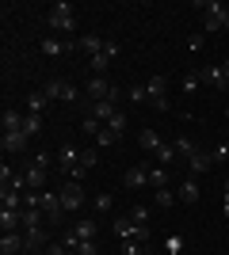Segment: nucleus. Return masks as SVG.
<instances>
[{
  "label": "nucleus",
  "mask_w": 229,
  "mask_h": 255,
  "mask_svg": "<svg viewBox=\"0 0 229 255\" xmlns=\"http://www.w3.org/2000/svg\"><path fill=\"white\" fill-rule=\"evenodd\" d=\"M145 255H153V248H149V252H145Z\"/></svg>",
  "instance_id": "49530a36"
},
{
  "label": "nucleus",
  "mask_w": 229,
  "mask_h": 255,
  "mask_svg": "<svg viewBox=\"0 0 229 255\" xmlns=\"http://www.w3.org/2000/svg\"><path fill=\"white\" fill-rule=\"evenodd\" d=\"M57 164H61V171H73L76 164H80V149H76V145H61V149H57Z\"/></svg>",
  "instance_id": "4468645a"
},
{
  "label": "nucleus",
  "mask_w": 229,
  "mask_h": 255,
  "mask_svg": "<svg viewBox=\"0 0 229 255\" xmlns=\"http://www.w3.org/2000/svg\"><path fill=\"white\" fill-rule=\"evenodd\" d=\"M96 164H99V152H96V149H84V152H80V168H88V171H92Z\"/></svg>",
  "instance_id": "72a5a7b5"
},
{
  "label": "nucleus",
  "mask_w": 229,
  "mask_h": 255,
  "mask_svg": "<svg viewBox=\"0 0 229 255\" xmlns=\"http://www.w3.org/2000/svg\"><path fill=\"white\" fill-rule=\"evenodd\" d=\"M187 164H191V171H195V175H207V171L214 168V156H210V152H203V149H195L191 156H187Z\"/></svg>",
  "instance_id": "f3484780"
},
{
  "label": "nucleus",
  "mask_w": 229,
  "mask_h": 255,
  "mask_svg": "<svg viewBox=\"0 0 229 255\" xmlns=\"http://www.w3.org/2000/svg\"><path fill=\"white\" fill-rule=\"evenodd\" d=\"M145 92H149V107H157V111H168V80H164V73H153L149 80H145Z\"/></svg>",
  "instance_id": "39448f33"
},
{
  "label": "nucleus",
  "mask_w": 229,
  "mask_h": 255,
  "mask_svg": "<svg viewBox=\"0 0 229 255\" xmlns=\"http://www.w3.org/2000/svg\"><path fill=\"white\" fill-rule=\"evenodd\" d=\"M176 194H180V202L195 206L199 198H203V187H199V179H184V183H180V191H176Z\"/></svg>",
  "instance_id": "dca6fc26"
},
{
  "label": "nucleus",
  "mask_w": 229,
  "mask_h": 255,
  "mask_svg": "<svg viewBox=\"0 0 229 255\" xmlns=\"http://www.w3.org/2000/svg\"><path fill=\"white\" fill-rule=\"evenodd\" d=\"M23 133H27V137L42 133V115H27V118H23Z\"/></svg>",
  "instance_id": "c756f323"
},
{
  "label": "nucleus",
  "mask_w": 229,
  "mask_h": 255,
  "mask_svg": "<svg viewBox=\"0 0 229 255\" xmlns=\"http://www.w3.org/2000/svg\"><path fill=\"white\" fill-rule=\"evenodd\" d=\"M210 156H214V164H226V160H229V145L222 141L218 149H210Z\"/></svg>",
  "instance_id": "ea45409f"
},
{
  "label": "nucleus",
  "mask_w": 229,
  "mask_h": 255,
  "mask_svg": "<svg viewBox=\"0 0 229 255\" xmlns=\"http://www.w3.org/2000/svg\"><path fill=\"white\" fill-rule=\"evenodd\" d=\"M42 213H46V221H54L61 225V217H65V206H61V191H42Z\"/></svg>",
  "instance_id": "0eeeda50"
},
{
  "label": "nucleus",
  "mask_w": 229,
  "mask_h": 255,
  "mask_svg": "<svg viewBox=\"0 0 229 255\" xmlns=\"http://www.w3.org/2000/svg\"><path fill=\"white\" fill-rule=\"evenodd\" d=\"M126 126H130V122H126V115H122V111H119V115H115V118L107 122V129H115L119 137H122V129H126Z\"/></svg>",
  "instance_id": "4c0bfd02"
},
{
  "label": "nucleus",
  "mask_w": 229,
  "mask_h": 255,
  "mask_svg": "<svg viewBox=\"0 0 229 255\" xmlns=\"http://www.w3.org/2000/svg\"><path fill=\"white\" fill-rule=\"evenodd\" d=\"M199 11H203V27H207V31H226L229 27V8L218 4V0H203Z\"/></svg>",
  "instance_id": "f257e3e1"
},
{
  "label": "nucleus",
  "mask_w": 229,
  "mask_h": 255,
  "mask_svg": "<svg viewBox=\"0 0 229 255\" xmlns=\"http://www.w3.org/2000/svg\"><path fill=\"white\" fill-rule=\"evenodd\" d=\"M122 183H126L130 191H145V187H149V168H145V164H130L126 175H122Z\"/></svg>",
  "instance_id": "9d476101"
},
{
  "label": "nucleus",
  "mask_w": 229,
  "mask_h": 255,
  "mask_svg": "<svg viewBox=\"0 0 229 255\" xmlns=\"http://www.w3.org/2000/svg\"><path fill=\"white\" fill-rule=\"evenodd\" d=\"M199 80L207 88H214V92H226V80L229 76L222 73V65H207V69H199Z\"/></svg>",
  "instance_id": "9b49d317"
},
{
  "label": "nucleus",
  "mask_w": 229,
  "mask_h": 255,
  "mask_svg": "<svg viewBox=\"0 0 229 255\" xmlns=\"http://www.w3.org/2000/svg\"><path fill=\"white\" fill-rule=\"evenodd\" d=\"M84 202H88L84 183H73V179H65V187H61V206H65V213H76Z\"/></svg>",
  "instance_id": "423d86ee"
},
{
  "label": "nucleus",
  "mask_w": 229,
  "mask_h": 255,
  "mask_svg": "<svg viewBox=\"0 0 229 255\" xmlns=\"http://www.w3.org/2000/svg\"><path fill=\"white\" fill-rule=\"evenodd\" d=\"M27 133H4V141H0V149H4V156H19L23 149H27Z\"/></svg>",
  "instance_id": "f8f14e48"
},
{
  "label": "nucleus",
  "mask_w": 229,
  "mask_h": 255,
  "mask_svg": "<svg viewBox=\"0 0 229 255\" xmlns=\"http://www.w3.org/2000/svg\"><path fill=\"white\" fill-rule=\"evenodd\" d=\"M0 229L4 233H23V210H0Z\"/></svg>",
  "instance_id": "2eb2a0df"
},
{
  "label": "nucleus",
  "mask_w": 229,
  "mask_h": 255,
  "mask_svg": "<svg viewBox=\"0 0 229 255\" xmlns=\"http://www.w3.org/2000/svg\"><path fill=\"white\" fill-rule=\"evenodd\" d=\"M69 255H76V252H69Z\"/></svg>",
  "instance_id": "09e8293b"
},
{
  "label": "nucleus",
  "mask_w": 229,
  "mask_h": 255,
  "mask_svg": "<svg viewBox=\"0 0 229 255\" xmlns=\"http://www.w3.org/2000/svg\"><path fill=\"white\" fill-rule=\"evenodd\" d=\"M96 141H99V149H111V145L119 141V133H115V129H107V126H103V129H99V133H96Z\"/></svg>",
  "instance_id": "7c9ffc66"
},
{
  "label": "nucleus",
  "mask_w": 229,
  "mask_h": 255,
  "mask_svg": "<svg viewBox=\"0 0 229 255\" xmlns=\"http://www.w3.org/2000/svg\"><path fill=\"white\" fill-rule=\"evenodd\" d=\"M199 88H203V80H199V73H191V76H184V92H187V96H195Z\"/></svg>",
  "instance_id": "e433bc0d"
},
{
  "label": "nucleus",
  "mask_w": 229,
  "mask_h": 255,
  "mask_svg": "<svg viewBox=\"0 0 229 255\" xmlns=\"http://www.w3.org/2000/svg\"><path fill=\"white\" fill-rule=\"evenodd\" d=\"M46 23H50L54 31H65V34H73V31H76V11H73V4H65V0L50 4V15H46Z\"/></svg>",
  "instance_id": "f03ea898"
},
{
  "label": "nucleus",
  "mask_w": 229,
  "mask_h": 255,
  "mask_svg": "<svg viewBox=\"0 0 229 255\" xmlns=\"http://www.w3.org/2000/svg\"><path fill=\"white\" fill-rule=\"evenodd\" d=\"M46 213L42 210H23V229H34V225H42Z\"/></svg>",
  "instance_id": "2f4dec72"
},
{
  "label": "nucleus",
  "mask_w": 229,
  "mask_h": 255,
  "mask_svg": "<svg viewBox=\"0 0 229 255\" xmlns=\"http://www.w3.org/2000/svg\"><path fill=\"white\" fill-rule=\"evenodd\" d=\"M99 248H96V240H80V244H76V255H96Z\"/></svg>",
  "instance_id": "a19ab883"
},
{
  "label": "nucleus",
  "mask_w": 229,
  "mask_h": 255,
  "mask_svg": "<svg viewBox=\"0 0 229 255\" xmlns=\"http://www.w3.org/2000/svg\"><path fill=\"white\" fill-rule=\"evenodd\" d=\"M65 50H76V42H61V38H54V34L42 38V53H46V57H61Z\"/></svg>",
  "instance_id": "412c9836"
},
{
  "label": "nucleus",
  "mask_w": 229,
  "mask_h": 255,
  "mask_svg": "<svg viewBox=\"0 0 229 255\" xmlns=\"http://www.w3.org/2000/svg\"><path fill=\"white\" fill-rule=\"evenodd\" d=\"M226 115H229V107H226Z\"/></svg>",
  "instance_id": "de8ad7c7"
},
{
  "label": "nucleus",
  "mask_w": 229,
  "mask_h": 255,
  "mask_svg": "<svg viewBox=\"0 0 229 255\" xmlns=\"http://www.w3.org/2000/svg\"><path fill=\"white\" fill-rule=\"evenodd\" d=\"M176 202H180V194H176L172 187H161V191H153V206H161V210H172Z\"/></svg>",
  "instance_id": "5701e85b"
},
{
  "label": "nucleus",
  "mask_w": 229,
  "mask_h": 255,
  "mask_svg": "<svg viewBox=\"0 0 229 255\" xmlns=\"http://www.w3.org/2000/svg\"><path fill=\"white\" fill-rule=\"evenodd\" d=\"M84 96L92 99V103H103V99L119 103V88L111 84L107 76H88V84H84Z\"/></svg>",
  "instance_id": "20e7f679"
},
{
  "label": "nucleus",
  "mask_w": 229,
  "mask_h": 255,
  "mask_svg": "<svg viewBox=\"0 0 229 255\" xmlns=\"http://www.w3.org/2000/svg\"><path fill=\"white\" fill-rule=\"evenodd\" d=\"M92 206H96L99 213H111V206H115V202H111V194H96V198H92Z\"/></svg>",
  "instance_id": "58836bf2"
},
{
  "label": "nucleus",
  "mask_w": 229,
  "mask_h": 255,
  "mask_svg": "<svg viewBox=\"0 0 229 255\" xmlns=\"http://www.w3.org/2000/svg\"><path fill=\"white\" fill-rule=\"evenodd\" d=\"M226 96H229V80H226Z\"/></svg>",
  "instance_id": "a18cd8bd"
},
{
  "label": "nucleus",
  "mask_w": 229,
  "mask_h": 255,
  "mask_svg": "<svg viewBox=\"0 0 229 255\" xmlns=\"http://www.w3.org/2000/svg\"><path fill=\"white\" fill-rule=\"evenodd\" d=\"M222 73H226V76H229V57H226V61H222Z\"/></svg>",
  "instance_id": "c03bdc74"
},
{
  "label": "nucleus",
  "mask_w": 229,
  "mask_h": 255,
  "mask_svg": "<svg viewBox=\"0 0 229 255\" xmlns=\"http://www.w3.org/2000/svg\"><path fill=\"white\" fill-rule=\"evenodd\" d=\"M92 115H96L99 122H103V126H107L111 118L119 115V103H111V99H103V103H92Z\"/></svg>",
  "instance_id": "4be33fe9"
},
{
  "label": "nucleus",
  "mask_w": 229,
  "mask_h": 255,
  "mask_svg": "<svg viewBox=\"0 0 229 255\" xmlns=\"http://www.w3.org/2000/svg\"><path fill=\"white\" fill-rule=\"evenodd\" d=\"M80 129H84V133H92V137H96L99 129H103V122H99V118H96V115H88V118H84V122H80Z\"/></svg>",
  "instance_id": "473e14b6"
},
{
  "label": "nucleus",
  "mask_w": 229,
  "mask_h": 255,
  "mask_svg": "<svg viewBox=\"0 0 229 255\" xmlns=\"http://www.w3.org/2000/svg\"><path fill=\"white\" fill-rule=\"evenodd\" d=\"M31 164H38V168H50V164H54V156H50V152H38Z\"/></svg>",
  "instance_id": "37998d69"
},
{
  "label": "nucleus",
  "mask_w": 229,
  "mask_h": 255,
  "mask_svg": "<svg viewBox=\"0 0 229 255\" xmlns=\"http://www.w3.org/2000/svg\"><path fill=\"white\" fill-rule=\"evenodd\" d=\"M46 107H50V96H46L42 88H38V92H31V96H27V115H42Z\"/></svg>",
  "instance_id": "b1692460"
},
{
  "label": "nucleus",
  "mask_w": 229,
  "mask_h": 255,
  "mask_svg": "<svg viewBox=\"0 0 229 255\" xmlns=\"http://www.w3.org/2000/svg\"><path fill=\"white\" fill-rule=\"evenodd\" d=\"M149 187H153V191L168 187V168H149Z\"/></svg>",
  "instance_id": "bb28decb"
},
{
  "label": "nucleus",
  "mask_w": 229,
  "mask_h": 255,
  "mask_svg": "<svg viewBox=\"0 0 229 255\" xmlns=\"http://www.w3.org/2000/svg\"><path fill=\"white\" fill-rule=\"evenodd\" d=\"M164 252H168V255H180V252H184V236H168V240H164Z\"/></svg>",
  "instance_id": "f704fd0d"
},
{
  "label": "nucleus",
  "mask_w": 229,
  "mask_h": 255,
  "mask_svg": "<svg viewBox=\"0 0 229 255\" xmlns=\"http://www.w3.org/2000/svg\"><path fill=\"white\" fill-rule=\"evenodd\" d=\"M103 46H107V42H103L99 34H80V38H76V50H80V53H88V57H96V53L103 50Z\"/></svg>",
  "instance_id": "a211bd4d"
},
{
  "label": "nucleus",
  "mask_w": 229,
  "mask_h": 255,
  "mask_svg": "<svg viewBox=\"0 0 229 255\" xmlns=\"http://www.w3.org/2000/svg\"><path fill=\"white\" fill-rule=\"evenodd\" d=\"M19 252H27L23 233H4L0 236V255H19Z\"/></svg>",
  "instance_id": "ddd939ff"
},
{
  "label": "nucleus",
  "mask_w": 229,
  "mask_h": 255,
  "mask_svg": "<svg viewBox=\"0 0 229 255\" xmlns=\"http://www.w3.org/2000/svg\"><path fill=\"white\" fill-rule=\"evenodd\" d=\"M115 57H119V42H107L103 50L96 53V57H88V65H92V76H103V73L111 69V61H115Z\"/></svg>",
  "instance_id": "6e6552de"
},
{
  "label": "nucleus",
  "mask_w": 229,
  "mask_h": 255,
  "mask_svg": "<svg viewBox=\"0 0 229 255\" xmlns=\"http://www.w3.org/2000/svg\"><path fill=\"white\" fill-rule=\"evenodd\" d=\"M172 145H176V152H180V156H191V152H195V141H187V137H176Z\"/></svg>",
  "instance_id": "c9c22d12"
},
{
  "label": "nucleus",
  "mask_w": 229,
  "mask_h": 255,
  "mask_svg": "<svg viewBox=\"0 0 229 255\" xmlns=\"http://www.w3.org/2000/svg\"><path fill=\"white\" fill-rule=\"evenodd\" d=\"M73 233L80 236V240H96V221H88V217H84V221L73 225Z\"/></svg>",
  "instance_id": "a878e982"
},
{
  "label": "nucleus",
  "mask_w": 229,
  "mask_h": 255,
  "mask_svg": "<svg viewBox=\"0 0 229 255\" xmlns=\"http://www.w3.org/2000/svg\"><path fill=\"white\" fill-rule=\"evenodd\" d=\"M130 99H134V103H149V92H145V84H142V88H130Z\"/></svg>",
  "instance_id": "79ce46f5"
},
{
  "label": "nucleus",
  "mask_w": 229,
  "mask_h": 255,
  "mask_svg": "<svg viewBox=\"0 0 229 255\" xmlns=\"http://www.w3.org/2000/svg\"><path fill=\"white\" fill-rule=\"evenodd\" d=\"M23 244H27V252H38V255H42L46 248H50V236H46L42 225H34V229H23Z\"/></svg>",
  "instance_id": "1a4fd4ad"
},
{
  "label": "nucleus",
  "mask_w": 229,
  "mask_h": 255,
  "mask_svg": "<svg viewBox=\"0 0 229 255\" xmlns=\"http://www.w3.org/2000/svg\"><path fill=\"white\" fill-rule=\"evenodd\" d=\"M126 217H130L134 225H145V229H149V217H153V210H149V206H134V210L126 213Z\"/></svg>",
  "instance_id": "cd10ccee"
},
{
  "label": "nucleus",
  "mask_w": 229,
  "mask_h": 255,
  "mask_svg": "<svg viewBox=\"0 0 229 255\" xmlns=\"http://www.w3.org/2000/svg\"><path fill=\"white\" fill-rule=\"evenodd\" d=\"M153 156L161 160V168H164V164H176V156H180V152H176V145H168V141H164V145L153 152Z\"/></svg>",
  "instance_id": "c85d7f7f"
},
{
  "label": "nucleus",
  "mask_w": 229,
  "mask_h": 255,
  "mask_svg": "<svg viewBox=\"0 0 229 255\" xmlns=\"http://www.w3.org/2000/svg\"><path fill=\"white\" fill-rule=\"evenodd\" d=\"M138 145H142L145 152H157L164 141H161V133H157V129H142V133H138Z\"/></svg>",
  "instance_id": "393cba45"
},
{
  "label": "nucleus",
  "mask_w": 229,
  "mask_h": 255,
  "mask_svg": "<svg viewBox=\"0 0 229 255\" xmlns=\"http://www.w3.org/2000/svg\"><path fill=\"white\" fill-rule=\"evenodd\" d=\"M23 179H27V191H46V168H38V164L23 171Z\"/></svg>",
  "instance_id": "6ab92c4d"
},
{
  "label": "nucleus",
  "mask_w": 229,
  "mask_h": 255,
  "mask_svg": "<svg viewBox=\"0 0 229 255\" xmlns=\"http://www.w3.org/2000/svg\"><path fill=\"white\" fill-rule=\"evenodd\" d=\"M23 118L27 115H19V111H4V115H0V126H4V133H23Z\"/></svg>",
  "instance_id": "aec40b11"
},
{
  "label": "nucleus",
  "mask_w": 229,
  "mask_h": 255,
  "mask_svg": "<svg viewBox=\"0 0 229 255\" xmlns=\"http://www.w3.org/2000/svg\"><path fill=\"white\" fill-rule=\"evenodd\" d=\"M42 92L50 96V103H54V99H57V103H80V99H84L69 80H61V76H50V80L42 84Z\"/></svg>",
  "instance_id": "7ed1b4c3"
}]
</instances>
